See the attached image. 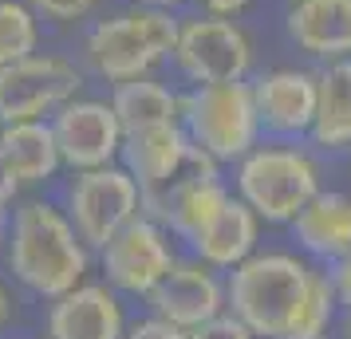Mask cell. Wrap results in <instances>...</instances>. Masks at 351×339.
Wrapping results in <instances>:
<instances>
[{"mask_svg": "<svg viewBox=\"0 0 351 339\" xmlns=\"http://www.w3.org/2000/svg\"><path fill=\"white\" fill-rule=\"evenodd\" d=\"M4 260L20 284L44 300H56L83 284L91 249L75 233L71 217L51 201H20L4 229Z\"/></svg>", "mask_w": 351, "mask_h": 339, "instance_id": "1", "label": "cell"}, {"mask_svg": "<svg viewBox=\"0 0 351 339\" xmlns=\"http://www.w3.org/2000/svg\"><path fill=\"white\" fill-rule=\"evenodd\" d=\"M178 12L150 8V4H127L119 12L95 16L83 32L80 64L87 75L103 83H127L154 75L162 64H170L178 44Z\"/></svg>", "mask_w": 351, "mask_h": 339, "instance_id": "2", "label": "cell"}, {"mask_svg": "<svg viewBox=\"0 0 351 339\" xmlns=\"http://www.w3.org/2000/svg\"><path fill=\"white\" fill-rule=\"evenodd\" d=\"M316 273L292 253H253L229 268L225 307L256 339H288L312 296Z\"/></svg>", "mask_w": 351, "mask_h": 339, "instance_id": "3", "label": "cell"}, {"mask_svg": "<svg viewBox=\"0 0 351 339\" xmlns=\"http://www.w3.org/2000/svg\"><path fill=\"white\" fill-rule=\"evenodd\" d=\"M233 186L265 225H292V217L319 194V162L292 138L256 142L237 162Z\"/></svg>", "mask_w": 351, "mask_h": 339, "instance_id": "4", "label": "cell"}, {"mask_svg": "<svg viewBox=\"0 0 351 339\" xmlns=\"http://www.w3.org/2000/svg\"><path fill=\"white\" fill-rule=\"evenodd\" d=\"M178 123L202 154L225 166L241 162L261 142V114H256L253 83L229 79V83H193L182 91V114Z\"/></svg>", "mask_w": 351, "mask_h": 339, "instance_id": "5", "label": "cell"}, {"mask_svg": "<svg viewBox=\"0 0 351 339\" xmlns=\"http://www.w3.org/2000/svg\"><path fill=\"white\" fill-rule=\"evenodd\" d=\"M170 64L190 83H229L249 79L256 64V44L237 16L193 12L178 20V44Z\"/></svg>", "mask_w": 351, "mask_h": 339, "instance_id": "6", "label": "cell"}, {"mask_svg": "<svg viewBox=\"0 0 351 339\" xmlns=\"http://www.w3.org/2000/svg\"><path fill=\"white\" fill-rule=\"evenodd\" d=\"M87 71L64 51H32L0 67V127L51 118L64 103L83 95Z\"/></svg>", "mask_w": 351, "mask_h": 339, "instance_id": "7", "label": "cell"}, {"mask_svg": "<svg viewBox=\"0 0 351 339\" xmlns=\"http://www.w3.org/2000/svg\"><path fill=\"white\" fill-rule=\"evenodd\" d=\"M64 213L71 217L87 249H103L119 229L143 213V190L119 162L99 170H80L67 186Z\"/></svg>", "mask_w": 351, "mask_h": 339, "instance_id": "8", "label": "cell"}, {"mask_svg": "<svg viewBox=\"0 0 351 339\" xmlns=\"http://www.w3.org/2000/svg\"><path fill=\"white\" fill-rule=\"evenodd\" d=\"M225 201H229V186L221 178V166L209 154L193 150V158L178 170L174 178H166L158 190L143 194V213L154 217L158 225H166L170 237L190 241Z\"/></svg>", "mask_w": 351, "mask_h": 339, "instance_id": "9", "label": "cell"}, {"mask_svg": "<svg viewBox=\"0 0 351 339\" xmlns=\"http://www.w3.org/2000/svg\"><path fill=\"white\" fill-rule=\"evenodd\" d=\"M174 260L178 257L166 225H158L146 213H138L130 225H123L99 249V264L107 273V284L114 292H127V296H150Z\"/></svg>", "mask_w": 351, "mask_h": 339, "instance_id": "10", "label": "cell"}, {"mask_svg": "<svg viewBox=\"0 0 351 339\" xmlns=\"http://www.w3.org/2000/svg\"><path fill=\"white\" fill-rule=\"evenodd\" d=\"M48 123H51V134H56V146H60V162L71 174L119 162L123 127H119L107 99L75 95L71 103H64L51 114Z\"/></svg>", "mask_w": 351, "mask_h": 339, "instance_id": "11", "label": "cell"}, {"mask_svg": "<svg viewBox=\"0 0 351 339\" xmlns=\"http://www.w3.org/2000/svg\"><path fill=\"white\" fill-rule=\"evenodd\" d=\"M261 114V130L272 138L300 142L316 118V71L308 67H269L261 75H249Z\"/></svg>", "mask_w": 351, "mask_h": 339, "instance_id": "12", "label": "cell"}, {"mask_svg": "<svg viewBox=\"0 0 351 339\" xmlns=\"http://www.w3.org/2000/svg\"><path fill=\"white\" fill-rule=\"evenodd\" d=\"M150 312L158 320L178 323L182 331H193L206 320L225 312V284L217 280V268H209L202 260H174L170 273L162 276L154 292L146 296Z\"/></svg>", "mask_w": 351, "mask_h": 339, "instance_id": "13", "label": "cell"}, {"mask_svg": "<svg viewBox=\"0 0 351 339\" xmlns=\"http://www.w3.org/2000/svg\"><path fill=\"white\" fill-rule=\"evenodd\" d=\"M285 36L316 64L351 60V0H296L285 12Z\"/></svg>", "mask_w": 351, "mask_h": 339, "instance_id": "14", "label": "cell"}, {"mask_svg": "<svg viewBox=\"0 0 351 339\" xmlns=\"http://www.w3.org/2000/svg\"><path fill=\"white\" fill-rule=\"evenodd\" d=\"M123 304L111 284H75L56 296L48 312V339H123Z\"/></svg>", "mask_w": 351, "mask_h": 339, "instance_id": "15", "label": "cell"}, {"mask_svg": "<svg viewBox=\"0 0 351 339\" xmlns=\"http://www.w3.org/2000/svg\"><path fill=\"white\" fill-rule=\"evenodd\" d=\"M197 146L186 138L182 123H158V127L127 130L123 134V150H119V166L138 181V190H158L166 178H174L178 170L193 158Z\"/></svg>", "mask_w": 351, "mask_h": 339, "instance_id": "16", "label": "cell"}, {"mask_svg": "<svg viewBox=\"0 0 351 339\" xmlns=\"http://www.w3.org/2000/svg\"><path fill=\"white\" fill-rule=\"evenodd\" d=\"M261 217H256L241 197L229 194V201H225L221 210L209 217L206 225L197 229L190 237V249L193 257L202 260V264H209V268H237L241 260H249L256 253V241H261Z\"/></svg>", "mask_w": 351, "mask_h": 339, "instance_id": "17", "label": "cell"}, {"mask_svg": "<svg viewBox=\"0 0 351 339\" xmlns=\"http://www.w3.org/2000/svg\"><path fill=\"white\" fill-rule=\"evenodd\" d=\"M0 158L8 162L12 178L20 181V190H36L48 186L64 162H60V146L51 134L48 118H28V123H4L0 127Z\"/></svg>", "mask_w": 351, "mask_h": 339, "instance_id": "18", "label": "cell"}, {"mask_svg": "<svg viewBox=\"0 0 351 339\" xmlns=\"http://www.w3.org/2000/svg\"><path fill=\"white\" fill-rule=\"evenodd\" d=\"M292 237L300 241L304 253L328 260V264L351 257V194L319 190L292 217Z\"/></svg>", "mask_w": 351, "mask_h": 339, "instance_id": "19", "label": "cell"}, {"mask_svg": "<svg viewBox=\"0 0 351 339\" xmlns=\"http://www.w3.org/2000/svg\"><path fill=\"white\" fill-rule=\"evenodd\" d=\"M308 138L319 150H351V60L316 71V118Z\"/></svg>", "mask_w": 351, "mask_h": 339, "instance_id": "20", "label": "cell"}, {"mask_svg": "<svg viewBox=\"0 0 351 339\" xmlns=\"http://www.w3.org/2000/svg\"><path fill=\"white\" fill-rule=\"evenodd\" d=\"M107 103H111L123 134L127 130H143V127H158V123H178V114H182V91L162 83L158 75L114 83Z\"/></svg>", "mask_w": 351, "mask_h": 339, "instance_id": "21", "label": "cell"}, {"mask_svg": "<svg viewBox=\"0 0 351 339\" xmlns=\"http://www.w3.org/2000/svg\"><path fill=\"white\" fill-rule=\"evenodd\" d=\"M44 24L24 0H0V67L40 51Z\"/></svg>", "mask_w": 351, "mask_h": 339, "instance_id": "22", "label": "cell"}, {"mask_svg": "<svg viewBox=\"0 0 351 339\" xmlns=\"http://www.w3.org/2000/svg\"><path fill=\"white\" fill-rule=\"evenodd\" d=\"M335 307H339V300H335L328 273H316L312 296H308V304H304L300 320H296V327H292V336H288V339H324V336H328V327H332Z\"/></svg>", "mask_w": 351, "mask_h": 339, "instance_id": "23", "label": "cell"}, {"mask_svg": "<svg viewBox=\"0 0 351 339\" xmlns=\"http://www.w3.org/2000/svg\"><path fill=\"white\" fill-rule=\"evenodd\" d=\"M28 8H32L40 24L48 20V24H87V20H95L99 4L103 0H24Z\"/></svg>", "mask_w": 351, "mask_h": 339, "instance_id": "24", "label": "cell"}, {"mask_svg": "<svg viewBox=\"0 0 351 339\" xmlns=\"http://www.w3.org/2000/svg\"><path fill=\"white\" fill-rule=\"evenodd\" d=\"M190 339H256V336L233 316V312H221V316L206 320L202 327H193Z\"/></svg>", "mask_w": 351, "mask_h": 339, "instance_id": "25", "label": "cell"}, {"mask_svg": "<svg viewBox=\"0 0 351 339\" xmlns=\"http://www.w3.org/2000/svg\"><path fill=\"white\" fill-rule=\"evenodd\" d=\"M123 339H190V331H182L178 323L170 320H158V316H150V320H138L130 327Z\"/></svg>", "mask_w": 351, "mask_h": 339, "instance_id": "26", "label": "cell"}, {"mask_svg": "<svg viewBox=\"0 0 351 339\" xmlns=\"http://www.w3.org/2000/svg\"><path fill=\"white\" fill-rule=\"evenodd\" d=\"M328 280H332L335 300H339L343 307H351V257L332 260V273H328Z\"/></svg>", "mask_w": 351, "mask_h": 339, "instance_id": "27", "label": "cell"}, {"mask_svg": "<svg viewBox=\"0 0 351 339\" xmlns=\"http://www.w3.org/2000/svg\"><path fill=\"white\" fill-rule=\"evenodd\" d=\"M249 8L253 0H197V12H213V16H241Z\"/></svg>", "mask_w": 351, "mask_h": 339, "instance_id": "28", "label": "cell"}, {"mask_svg": "<svg viewBox=\"0 0 351 339\" xmlns=\"http://www.w3.org/2000/svg\"><path fill=\"white\" fill-rule=\"evenodd\" d=\"M20 194H24V190H20V181L12 178V170H8V162L0 158V210H8V205H12V201H16Z\"/></svg>", "mask_w": 351, "mask_h": 339, "instance_id": "29", "label": "cell"}, {"mask_svg": "<svg viewBox=\"0 0 351 339\" xmlns=\"http://www.w3.org/2000/svg\"><path fill=\"white\" fill-rule=\"evenodd\" d=\"M8 316H12V300H8V288L0 284V331H4V323H8Z\"/></svg>", "mask_w": 351, "mask_h": 339, "instance_id": "30", "label": "cell"}, {"mask_svg": "<svg viewBox=\"0 0 351 339\" xmlns=\"http://www.w3.org/2000/svg\"><path fill=\"white\" fill-rule=\"evenodd\" d=\"M130 4H150V8H170V12H178L186 0H130Z\"/></svg>", "mask_w": 351, "mask_h": 339, "instance_id": "31", "label": "cell"}, {"mask_svg": "<svg viewBox=\"0 0 351 339\" xmlns=\"http://www.w3.org/2000/svg\"><path fill=\"white\" fill-rule=\"evenodd\" d=\"M4 229H8V217H4V210H0V244H4Z\"/></svg>", "mask_w": 351, "mask_h": 339, "instance_id": "32", "label": "cell"}, {"mask_svg": "<svg viewBox=\"0 0 351 339\" xmlns=\"http://www.w3.org/2000/svg\"><path fill=\"white\" fill-rule=\"evenodd\" d=\"M343 339H351V316H348V327H343Z\"/></svg>", "mask_w": 351, "mask_h": 339, "instance_id": "33", "label": "cell"}, {"mask_svg": "<svg viewBox=\"0 0 351 339\" xmlns=\"http://www.w3.org/2000/svg\"><path fill=\"white\" fill-rule=\"evenodd\" d=\"M280 4H296V0H280Z\"/></svg>", "mask_w": 351, "mask_h": 339, "instance_id": "34", "label": "cell"}]
</instances>
